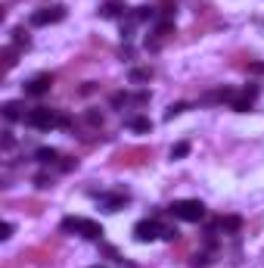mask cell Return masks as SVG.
<instances>
[{"mask_svg": "<svg viewBox=\"0 0 264 268\" xmlns=\"http://www.w3.org/2000/svg\"><path fill=\"white\" fill-rule=\"evenodd\" d=\"M22 259H31V262L44 265V262H50V259H53V249H28Z\"/></svg>", "mask_w": 264, "mask_h": 268, "instance_id": "obj_13", "label": "cell"}, {"mask_svg": "<svg viewBox=\"0 0 264 268\" xmlns=\"http://www.w3.org/2000/svg\"><path fill=\"white\" fill-rule=\"evenodd\" d=\"M156 6H140L137 13H134V22H146V19H156Z\"/></svg>", "mask_w": 264, "mask_h": 268, "instance_id": "obj_19", "label": "cell"}, {"mask_svg": "<svg viewBox=\"0 0 264 268\" xmlns=\"http://www.w3.org/2000/svg\"><path fill=\"white\" fill-rule=\"evenodd\" d=\"M16 50H19V47H3V53H0V60H3V72H10L16 66Z\"/></svg>", "mask_w": 264, "mask_h": 268, "instance_id": "obj_18", "label": "cell"}, {"mask_svg": "<svg viewBox=\"0 0 264 268\" xmlns=\"http://www.w3.org/2000/svg\"><path fill=\"white\" fill-rule=\"evenodd\" d=\"M252 100H255V97L243 94V97H233V100H230V106H233L236 112H249V110H252Z\"/></svg>", "mask_w": 264, "mask_h": 268, "instance_id": "obj_15", "label": "cell"}, {"mask_svg": "<svg viewBox=\"0 0 264 268\" xmlns=\"http://www.w3.org/2000/svg\"><path fill=\"white\" fill-rule=\"evenodd\" d=\"M22 209H25V212H31V215H38L41 209H44V203H38V200H25Z\"/></svg>", "mask_w": 264, "mask_h": 268, "instance_id": "obj_24", "label": "cell"}, {"mask_svg": "<svg viewBox=\"0 0 264 268\" xmlns=\"http://www.w3.org/2000/svg\"><path fill=\"white\" fill-rule=\"evenodd\" d=\"M35 159H38L41 165H53L56 159H59V153H56L53 147H41V150H35Z\"/></svg>", "mask_w": 264, "mask_h": 268, "instance_id": "obj_12", "label": "cell"}, {"mask_svg": "<svg viewBox=\"0 0 264 268\" xmlns=\"http://www.w3.org/2000/svg\"><path fill=\"white\" fill-rule=\"evenodd\" d=\"M100 203H103V209H106V212H118V209H124L127 194H109V197H103V200H100Z\"/></svg>", "mask_w": 264, "mask_h": 268, "instance_id": "obj_10", "label": "cell"}, {"mask_svg": "<svg viewBox=\"0 0 264 268\" xmlns=\"http://www.w3.org/2000/svg\"><path fill=\"white\" fill-rule=\"evenodd\" d=\"M152 159V147H124L112 156L115 169H134V165H143Z\"/></svg>", "mask_w": 264, "mask_h": 268, "instance_id": "obj_2", "label": "cell"}, {"mask_svg": "<svg viewBox=\"0 0 264 268\" xmlns=\"http://www.w3.org/2000/svg\"><path fill=\"white\" fill-rule=\"evenodd\" d=\"M162 237H165V240H177L181 234H177V228H162Z\"/></svg>", "mask_w": 264, "mask_h": 268, "instance_id": "obj_28", "label": "cell"}, {"mask_svg": "<svg viewBox=\"0 0 264 268\" xmlns=\"http://www.w3.org/2000/svg\"><path fill=\"white\" fill-rule=\"evenodd\" d=\"M127 100H131L127 94H112V106H122V103H127Z\"/></svg>", "mask_w": 264, "mask_h": 268, "instance_id": "obj_30", "label": "cell"}, {"mask_svg": "<svg viewBox=\"0 0 264 268\" xmlns=\"http://www.w3.org/2000/svg\"><path fill=\"white\" fill-rule=\"evenodd\" d=\"M0 237H3V240H6V237H13V224H10V222L0 224Z\"/></svg>", "mask_w": 264, "mask_h": 268, "instance_id": "obj_29", "label": "cell"}, {"mask_svg": "<svg viewBox=\"0 0 264 268\" xmlns=\"http://www.w3.org/2000/svg\"><path fill=\"white\" fill-rule=\"evenodd\" d=\"M62 19H65V6L62 3L44 6V10L31 13V25H35V28H41V25H56V22H62Z\"/></svg>", "mask_w": 264, "mask_h": 268, "instance_id": "obj_5", "label": "cell"}, {"mask_svg": "<svg viewBox=\"0 0 264 268\" xmlns=\"http://www.w3.org/2000/svg\"><path fill=\"white\" fill-rule=\"evenodd\" d=\"M156 10H159V16L171 19V16H174V10H177V0H159V3H156Z\"/></svg>", "mask_w": 264, "mask_h": 268, "instance_id": "obj_17", "label": "cell"}, {"mask_svg": "<svg viewBox=\"0 0 264 268\" xmlns=\"http://www.w3.org/2000/svg\"><path fill=\"white\" fill-rule=\"evenodd\" d=\"M35 184H38L41 190H47V187H53V178H50V175H44V172H41V175H35Z\"/></svg>", "mask_w": 264, "mask_h": 268, "instance_id": "obj_25", "label": "cell"}, {"mask_svg": "<svg viewBox=\"0 0 264 268\" xmlns=\"http://www.w3.org/2000/svg\"><path fill=\"white\" fill-rule=\"evenodd\" d=\"M50 88H53V75H35V78L25 85V94L28 97H44Z\"/></svg>", "mask_w": 264, "mask_h": 268, "instance_id": "obj_7", "label": "cell"}, {"mask_svg": "<svg viewBox=\"0 0 264 268\" xmlns=\"http://www.w3.org/2000/svg\"><path fill=\"white\" fill-rule=\"evenodd\" d=\"M3 115H6L10 122H19V119H25L28 112H25V103H22V100H10V103H3Z\"/></svg>", "mask_w": 264, "mask_h": 268, "instance_id": "obj_9", "label": "cell"}, {"mask_svg": "<svg viewBox=\"0 0 264 268\" xmlns=\"http://www.w3.org/2000/svg\"><path fill=\"white\" fill-rule=\"evenodd\" d=\"M131 81H137V85H140V81H152V69H134Z\"/></svg>", "mask_w": 264, "mask_h": 268, "instance_id": "obj_21", "label": "cell"}, {"mask_svg": "<svg viewBox=\"0 0 264 268\" xmlns=\"http://www.w3.org/2000/svg\"><path fill=\"white\" fill-rule=\"evenodd\" d=\"M84 119H87L90 125H103V112H97V110H87V112H84Z\"/></svg>", "mask_w": 264, "mask_h": 268, "instance_id": "obj_27", "label": "cell"}, {"mask_svg": "<svg viewBox=\"0 0 264 268\" xmlns=\"http://www.w3.org/2000/svg\"><path fill=\"white\" fill-rule=\"evenodd\" d=\"M124 10H127L124 0H106V3L100 6V16H103V19H115V16H122Z\"/></svg>", "mask_w": 264, "mask_h": 268, "instance_id": "obj_8", "label": "cell"}, {"mask_svg": "<svg viewBox=\"0 0 264 268\" xmlns=\"http://www.w3.org/2000/svg\"><path fill=\"white\" fill-rule=\"evenodd\" d=\"M25 125L38 128V131H50V128H59V115L53 110H47V106H35V110H28V115H25Z\"/></svg>", "mask_w": 264, "mask_h": 268, "instance_id": "obj_4", "label": "cell"}, {"mask_svg": "<svg viewBox=\"0 0 264 268\" xmlns=\"http://www.w3.org/2000/svg\"><path fill=\"white\" fill-rule=\"evenodd\" d=\"M186 153H190V144H186V140H181V144L171 147V159H183Z\"/></svg>", "mask_w": 264, "mask_h": 268, "instance_id": "obj_22", "label": "cell"}, {"mask_svg": "<svg viewBox=\"0 0 264 268\" xmlns=\"http://www.w3.org/2000/svg\"><path fill=\"white\" fill-rule=\"evenodd\" d=\"M168 212L181 222H202L205 219V203H199V200H174L168 206Z\"/></svg>", "mask_w": 264, "mask_h": 268, "instance_id": "obj_3", "label": "cell"}, {"mask_svg": "<svg viewBox=\"0 0 264 268\" xmlns=\"http://www.w3.org/2000/svg\"><path fill=\"white\" fill-rule=\"evenodd\" d=\"M13 47H19V50H22V47H25V50L31 47V38H28V31H25V28H16V31H13Z\"/></svg>", "mask_w": 264, "mask_h": 268, "instance_id": "obj_16", "label": "cell"}, {"mask_svg": "<svg viewBox=\"0 0 264 268\" xmlns=\"http://www.w3.org/2000/svg\"><path fill=\"white\" fill-rule=\"evenodd\" d=\"M205 265H211V253H208V249H202V253L193 256V268H205Z\"/></svg>", "mask_w": 264, "mask_h": 268, "instance_id": "obj_20", "label": "cell"}, {"mask_svg": "<svg viewBox=\"0 0 264 268\" xmlns=\"http://www.w3.org/2000/svg\"><path fill=\"white\" fill-rule=\"evenodd\" d=\"M59 231L62 234H81V237H87V240H103V224H97V222H90V219H75V215H69V219H62V224H59Z\"/></svg>", "mask_w": 264, "mask_h": 268, "instance_id": "obj_1", "label": "cell"}, {"mask_svg": "<svg viewBox=\"0 0 264 268\" xmlns=\"http://www.w3.org/2000/svg\"><path fill=\"white\" fill-rule=\"evenodd\" d=\"M171 35H174V19H165V16H162L159 25H156V35H152V38H159L162 44H165V38H171Z\"/></svg>", "mask_w": 264, "mask_h": 268, "instance_id": "obj_11", "label": "cell"}, {"mask_svg": "<svg viewBox=\"0 0 264 268\" xmlns=\"http://www.w3.org/2000/svg\"><path fill=\"white\" fill-rule=\"evenodd\" d=\"M186 110V103H171L168 106V112H165V119H174V115H181Z\"/></svg>", "mask_w": 264, "mask_h": 268, "instance_id": "obj_26", "label": "cell"}, {"mask_svg": "<svg viewBox=\"0 0 264 268\" xmlns=\"http://www.w3.org/2000/svg\"><path fill=\"white\" fill-rule=\"evenodd\" d=\"M218 224H221V228H224V231H240V224H243V222L236 219V215H230V219H221Z\"/></svg>", "mask_w": 264, "mask_h": 268, "instance_id": "obj_23", "label": "cell"}, {"mask_svg": "<svg viewBox=\"0 0 264 268\" xmlns=\"http://www.w3.org/2000/svg\"><path fill=\"white\" fill-rule=\"evenodd\" d=\"M97 88H100V85H97V81H87V85H84V88H81V94H93V90H97Z\"/></svg>", "mask_w": 264, "mask_h": 268, "instance_id": "obj_31", "label": "cell"}, {"mask_svg": "<svg viewBox=\"0 0 264 268\" xmlns=\"http://www.w3.org/2000/svg\"><path fill=\"white\" fill-rule=\"evenodd\" d=\"M127 128H131V131H140V134H146V131H152V122L146 119V115H137V119L127 122Z\"/></svg>", "mask_w": 264, "mask_h": 268, "instance_id": "obj_14", "label": "cell"}, {"mask_svg": "<svg viewBox=\"0 0 264 268\" xmlns=\"http://www.w3.org/2000/svg\"><path fill=\"white\" fill-rule=\"evenodd\" d=\"M134 237H137L140 244H149V240L162 237V224H159L156 219H143V222L134 224Z\"/></svg>", "mask_w": 264, "mask_h": 268, "instance_id": "obj_6", "label": "cell"}, {"mask_svg": "<svg viewBox=\"0 0 264 268\" xmlns=\"http://www.w3.org/2000/svg\"><path fill=\"white\" fill-rule=\"evenodd\" d=\"M90 268H106V265H90Z\"/></svg>", "mask_w": 264, "mask_h": 268, "instance_id": "obj_33", "label": "cell"}, {"mask_svg": "<svg viewBox=\"0 0 264 268\" xmlns=\"http://www.w3.org/2000/svg\"><path fill=\"white\" fill-rule=\"evenodd\" d=\"M249 72H264V63H249Z\"/></svg>", "mask_w": 264, "mask_h": 268, "instance_id": "obj_32", "label": "cell"}]
</instances>
